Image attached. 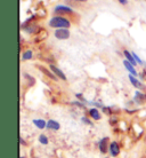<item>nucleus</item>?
Masks as SVG:
<instances>
[{"instance_id": "nucleus-8", "label": "nucleus", "mask_w": 146, "mask_h": 158, "mask_svg": "<svg viewBox=\"0 0 146 158\" xmlns=\"http://www.w3.org/2000/svg\"><path fill=\"white\" fill-rule=\"evenodd\" d=\"M134 101L137 103V104H144V103L146 102V94L137 91L136 92V94H135Z\"/></svg>"}, {"instance_id": "nucleus-15", "label": "nucleus", "mask_w": 146, "mask_h": 158, "mask_svg": "<svg viewBox=\"0 0 146 158\" xmlns=\"http://www.w3.org/2000/svg\"><path fill=\"white\" fill-rule=\"evenodd\" d=\"M22 59L24 61H26V60H31L32 59V52L31 51H26L23 53V55H22Z\"/></svg>"}, {"instance_id": "nucleus-21", "label": "nucleus", "mask_w": 146, "mask_h": 158, "mask_svg": "<svg viewBox=\"0 0 146 158\" xmlns=\"http://www.w3.org/2000/svg\"><path fill=\"white\" fill-rule=\"evenodd\" d=\"M120 4H122V5H127L128 4V0H118Z\"/></svg>"}, {"instance_id": "nucleus-23", "label": "nucleus", "mask_w": 146, "mask_h": 158, "mask_svg": "<svg viewBox=\"0 0 146 158\" xmlns=\"http://www.w3.org/2000/svg\"><path fill=\"white\" fill-rule=\"evenodd\" d=\"M77 1H80V2H86L87 0H77Z\"/></svg>"}, {"instance_id": "nucleus-20", "label": "nucleus", "mask_w": 146, "mask_h": 158, "mask_svg": "<svg viewBox=\"0 0 146 158\" xmlns=\"http://www.w3.org/2000/svg\"><path fill=\"white\" fill-rule=\"evenodd\" d=\"M103 111H104L105 114H107V115H110V114H111V109H110V108L104 107V108H103Z\"/></svg>"}, {"instance_id": "nucleus-3", "label": "nucleus", "mask_w": 146, "mask_h": 158, "mask_svg": "<svg viewBox=\"0 0 146 158\" xmlns=\"http://www.w3.org/2000/svg\"><path fill=\"white\" fill-rule=\"evenodd\" d=\"M98 149L102 154H106L109 149H110V146H109V138H103L101 141H99L98 144Z\"/></svg>"}, {"instance_id": "nucleus-6", "label": "nucleus", "mask_w": 146, "mask_h": 158, "mask_svg": "<svg viewBox=\"0 0 146 158\" xmlns=\"http://www.w3.org/2000/svg\"><path fill=\"white\" fill-rule=\"evenodd\" d=\"M109 151H110V154H111V156H112V157H116V156L120 154V147H119L118 142H115V141L111 142Z\"/></svg>"}, {"instance_id": "nucleus-17", "label": "nucleus", "mask_w": 146, "mask_h": 158, "mask_svg": "<svg viewBox=\"0 0 146 158\" xmlns=\"http://www.w3.org/2000/svg\"><path fill=\"white\" fill-rule=\"evenodd\" d=\"M131 54H132V56H134L135 61H136L137 63H138V64H143V61H142V60H140V59H139V56L137 55L136 53H131Z\"/></svg>"}, {"instance_id": "nucleus-4", "label": "nucleus", "mask_w": 146, "mask_h": 158, "mask_svg": "<svg viewBox=\"0 0 146 158\" xmlns=\"http://www.w3.org/2000/svg\"><path fill=\"white\" fill-rule=\"evenodd\" d=\"M55 13L57 14H72L73 9L67 6H63V5H58L55 7Z\"/></svg>"}, {"instance_id": "nucleus-7", "label": "nucleus", "mask_w": 146, "mask_h": 158, "mask_svg": "<svg viewBox=\"0 0 146 158\" xmlns=\"http://www.w3.org/2000/svg\"><path fill=\"white\" fill-rule=\"evenodd\" d=\"M50 70H51V72H53V73H54L56 77H58L59 79H62V80H66V76L64 75V72L62 71L61 69H58V68L56 67V65H53V64H51V65H50Z\"/></svg>"}, {"instance_id": "nucleus-13", "label": "nucleus", "mask_w": 146, "mask_h": 158, "mask_svg": "<svg viewBox=\"0 0 146 158\" xmlns=\"http://www.w3.org/2000/svg\"><path fill=\"white\" fill-rule=\"evenodd\" d=\"M39 69H40V70H41V71H42V72H44L45 75L48 76L49 78L53 79V80H57V77H56V76L54 75L53 72H50V71H49V70H47L46 68H44V67H39Z\"/></svg>"}, {"instance_id": "nucleus-10", "label": "nucleus", "mask_w": 146, "mask_h": 158, "mask_svg": "<svg viewBox=\"0 0 146 158\" xmlns=\"http://www.w3.org/2000/svg\"><path fill=\"white\" fill-rule=\"evenodd\" d=\"M88 114H89V116H90L91 118L95 119V120H99L101 119V112L98 111L97 108H91V109H89Z\"/></svg>"}, {"instance_id": "nucleus-1", "label": "nucleus", "mask_w": 146, "mask_h": 158, "mask_svg": "<svg viewBox=\"0 0 146 158\" xmlns=\"http://www.w3.org/2000/svg\"><path fill=\"white\" fill-rule=\"evenodd\" d=\"M49 27L56 28V29H69L71 27V23H70V21L67 20V19H65V17L55 16V17H53V19L49 21Z\"/></svg>"}, {"instance_id": "nucleus-12", "label": "nucleus", "mask_w": 146, "mask_h": 158, "mask_svg": "<svg viewBox=\"0 0 146 158\" xmlns=\"http://www.w3.org/2000/svg\"><path fill=\"white\" fill-rule=\"evenodd\" d=\"M33 124L36 125L39 130H44L45 127H47V123L44 119H33Z\"/></svg>"}, {"instance_id": "nucleus-19", "label": "nucleus", "mask_w": 146, "mask_h": 158, "mask_svg": "<svg viewBox=\"0 0 146 158\" xmlns=\"http://www.w3.org/2000/svg\"><path fill=\"white\" fill-rule=\"evenodd\" d=\"M73 104H75V106H78V107L81 108V109H86V107H85V104H82V103H80L79 101H74V102H73Z\"/></svg>"}, {"instance_id": "nucleus-18", "label": "nucleus", "mask_w": 146, "mask_h": 158, "mask_svg": "<svg viewBox=\"0 0 146 158\" xmlns=\"http://www.w3.org/2000/svg\"><path fill=\"white\" fill-rule=\"evenodd\" d=\"M81 120H82L83 123H86L87 125H90V126H93V123H91L88 118H86V117H82V118H81Z\"/></svg>"}, {"instance_id": "nucleus-22", "label": "nucleus", "mask_w": 146, "mask_h": 158, "mask_svg": "<svg viewBox=\"0 0 146 158\" xmlns=\"http://www.w3.org/2000/svg\"><path fill=\"white\" fill-rule=\"evenodd\" d=\"M116 123V118H112V120H111V124H115Z\"/></svg>"}, {"instance_id": "nucleus-24", "label": "nucleus", "mask_w": 146, "mask_h": 158, "mask_svg": "<svg viewBox=\"0 0 146 158\" xmlns=\"http://www.w3.org/2000/svg\"><path fill=\"white\" fill-rule=\"evenodd\" d=\"M21 158H24V157H21Z\"/></svg>"}, {"instance_id": "nucleus-2", "label": "nucleus", "mask_w": 146, "mask_h": 158, "mask_svg": "<svg viewBox=\"0 0 146 158\" xmlns=\"http://www.w3.org/2000/svg\"><path fill=\"white\" fill-rule=\"evenodd\" d=\"M55 37L59 40L69 39L70 38V31L67 29H57L55 31Z\"/></svg>"}, {"instance_id": "nucleus-16", "label": "nucleus", "mask_w": 146, "mask_h": 158, "mask_svg": "<svg viewBox=\"0 0 146 158\" xmlns=\"http://www.w3.org/2000/svg\"><path fill=\"white\" fill-rule=\"evenodd\" d=\"M39 142L41 143V144H47V143H48V138L45 134H41L39 136Z\"/></svg>"}, {"instance_id": "nucleus-9", "label": "nucleus", "mask_w": 146, "mask_h": 158, "mask_svg": "<svg viewBox=\"0 0 146 158\" xmlns=\"http://www.w3.org/2000/svg\"><path fill=\"white\" fill-rule=\"evenodd\" d=\"M59 128H61L59 123H57L56 120H54V119H50V120H48V122H47V130L58 131Z\"/></svg>"}, {"instance_id": "nucleus-5", "label": "nucleus", "mask_w": 146, "mask_h": 158, "mask_svg": "<svg viewBox=\"0 0 146 158\" xmlns=\"http://www.w3.org/2000/svg\"><path fill=\"white\" fill-rule=\"evenodd\" d=\"M129 80H130V83L132 84V86L136 87L137 89H145L146 88V87L144 86V84H143L142 81H139L138 79L136 78L135 76L129 75Z\"/></svg>"}, {"instance_id": "nucleus-14", "label": "nucleus", "mask_w": 146, "mask_h": 158, "mask_svg": "<svg viewBox=\"0 0 146 158\" xmlns=\"http://www.w3.org/2000/svg\"><path fill=\"white\" fill-rule=\"evenodd\" d=\"M123 53H124V56L127 57V61H129V62H130L132 65H136V64H137V62L135 61L134 56H132V54H131V53H129L128 51H124Z\"/></svg>"}, {"instance_id": "nucleus-11", "label": "nucleus", "mask_w": 146, "mask_h": 158, "mask_svg": "<svg viewBox=\"0 0 146 158\" xmlns=\"http://www.w3.org/2000/svg\"><path fill=\"white\" fill-rule=\"evenodd\" d=\"M123 64H124L126 69L128 70V72H130V75L137 76V71H136V69H135V65H132V64H131L129 61L124 60V61H123Z\"/></svg>"}]
</instances>
